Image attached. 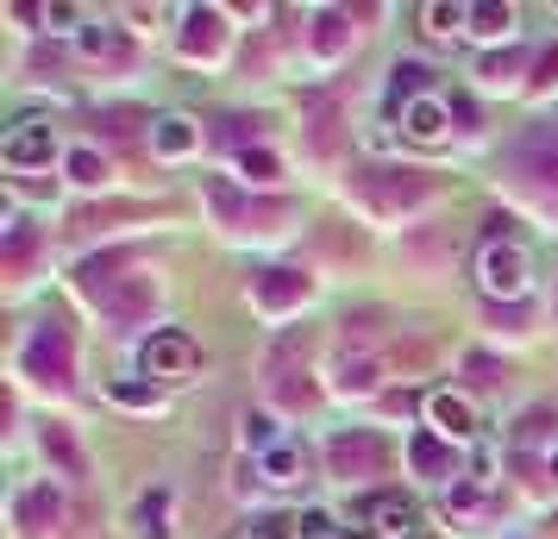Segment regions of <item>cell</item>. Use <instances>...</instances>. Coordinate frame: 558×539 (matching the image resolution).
Wrapping results in <instances>:
<instances>
[{"label": "cell", "mask_w": 558, "mask_h": 539, "mask_svg": "<svg viewBox=\"0 0 558 539\" xmlns=\"http://www.w3.org/2000/svg\"><path fill=\"white\" fill-rule=\"evenodd\" d=\"M101 176H107V157L95 151V145H76V151H70V182H82V188H95Z\"/></svg>", "instance_id": "14"}, {"label": "cell", "mask_w": 558, "mask_h": 539, "mask_svg": "<svg viewBox=\"0 0 558 539\" xmlns=\"http://www.w3.org/2000/svg\"><path fill=\"white\" fill-rule=\"evenodd\" d=\"M45 364H51L57 383L70 377V345H63V333H57V327H38V333H32V345H26V370H45Z\"/></svg>", "instance_id": "9"}, {"label": "cell", "mask_w": 558, "mask_h": 539, "mask_svg": "<svg viewBox=\"0 0 558 539\" xmlns=\"http://www.w3.org/2000/svg\"><path fill=\"white\" fill-rule=\"evenodd\" d=\"M195 145H202V126H195L189 113H163V120L151 126V151L157 157H189Z\"/></svg>", "instance_id": "7"}, {"label": "cell", "mask_w": 558, "mask_h": 539, "mask_svg": "<svg viewBox=\"0 0 558 539\" xmlns=\"http://www.w3.org/2000/svg\"><path fill=\"white\" fill-rule=\"evenodd\" d=\"M427 420L439 439H471L477 433V408L464 402V395H452V389H439V395H427Z\"/></svg>", "instance_id": "4"}, {"label": "cell", "mask_w": 558, "mask_h": 539, "mask_svg": "<svg viewBox=\"0 0 558 539\" xmlns=\"http://www.w3.org/2000/svg\"><path fill=\"white\" fill-rule=\"evenodd\" d=\"M82 51L88 57H120V32L113 26H88L82 32Z\"/></svg>", "instance_id": "18"}, {"label": "cell", "mask_w": 558, "mask_h": 539, "mask_svg": "<svg viewBox=\"0 0 558 539\" xmlns=\"http://www.w3.org/2000/svg\"><path fill=\"white\" fill-rule=\"evenodd\" d=\"M295 534H302V539H339V534H332V514H320V509H307L302 520H295Z\"/></svg>", "instance_id": "20"}, {"label": "cell", "mask_w": 558, "mask_h": 539, "mask_svg": "<svg viewBox=\"0 0 558 539\" xmlns=\"http://www.w3.org/2000/svg\"><path fill=\"white\" fill-rule=\"evenodd\" d=\"M0 157L13 163V170H32V163H51L57 157V132L38 126V120H20V126L7 132V145H0Z\"/></svg>", "instance_id": "3"}, {"label": "cell", "mask_w": 558, "mask_h": 539, "mask_svg": "<svg viewBox=\"0 0 558 539\" xmlns=\"http://www.w3.org/2000/svg\"><path fill=\"white\" fill-rule=\"evenodd\" d=\"M446 126H452V107L439 101V95H421V101L402 107V132L408 138H421V145H439Z\"/></svg>", "instance_id": "5"}, {"label": "cell", "mask_w": 558, "mask_h": 539, "mask_svg": "<svg viewBox=\"0 0 558 539\" xmlns=\"http://www.w3.org/2000/svg\"><path fill=\"white\" fill-rule=\"evenodd\" d=\"M113 402H126V408H151L157 389H145V383H113Z\"/></svg>", "instance_id": "21"}, {"label": "cell", "mask_w": 558, "mask_h": 539, "mask_svg": "<svg viewBox=\"0 0 558 539\" xmlns=\"http://www.w3.org/2000/svg\"><path fill=\"white\" fill-rule=\"evenodd\" d=\"M302 289H307V283L295 277V270H264V283H257V295H264L270 308H282V302H295Z\"/></svg>", "instance_id": "13"}, {"label": "cell", "mask_w": 558, "mask_h": 539, "mask_svg": "<svg viewBox=\"0 0 558 539\" xmlns=\"http://www.w3.org/2000/svg\"><path fill=\"white\" fill-rule=\"evenodd\" d=\"M414 464H421V470H446L439 452H433V439H414Z\"/></svg>", "instance_id": "22"}, {"label": "cell", "mask_w": 558, "mask_h": 539, "mask_svg": "<svg viewBox=\"0 0 558 539\" xmlns=\"http://www.w3.org/2000/svg\"><path fill=\"white\" fill-rule=\"evenodd\" d=\"M521 170L539 182H558V126H539L521 138Z\"/></svg>", "instance_id": "8"}, {"label": "cell", "mask_w": 558, "mask_h": 539, "mask_svg": "<svg viewBox=\"0 0 558 539\" xmlns=\"http://www.w3.org/2000/svg\"><path fill=\"white\" fill-rule=\"evenodd\" d=\"M477 289L483 295H502V302H521L533 289V257L508 238H489L477 252Z\"/></svg>", "instance_id": "1"}, {"label": "cell", "mask_w": 558, "mask_h": 539, "mask_svg": "<svg viewBox=\"0 0 558 539\" xmlns=\"http://www.w3.org/2000/svg\"><path fill=\"white\" fill-rule=\"evenodd\" d=\"M464 13H471V7H421V20H427L433 38H446V32H464Z\"/></svg>", "instance_id": "17"}, {"label": "cell", "mask_w": 558, "mask_h": 539, "mask_svg": "<svg viewBox=\"0 0 558 539\" xmlns=\"http://www.w3.org/2000/svg\"><path fill=\"white\" fill-rule=\"evenodd\" d=\"M32 252V226H13V238H7V257H26Z\"/></svg>", "instance_id": "23"}, {"label": "cell", "mask_w": 558, "mask_h": 539, "mask_svg": "<svg viewBox=\"0 0 558 539\" xmlns=\"http://www.w3.org/2000/svg\"><path fill=\"white\" fill-rule=\"evenodd\" d=\"M239 170H245V182H277V157L270 151H245L239 157Z\"/></svg>", "instance_id": "19"}, {"label": "cell", "mask_w": 558, "mask_h": 539, "mask_svg": "<svg viewBox=\"0 0 558 539\" xmlns=\"http://www.w3.org/2000/svg\"><path fill=\"white\" fill-rule=\"evenodd\" d=\"M464 32H471L477 45L514 38V7H471V13H464Z\"/></svg>", "instance_id": "12"}, {"label": "cell", "mask_w": 558, "mask_h": 539, "mask_svg": "<svg viewBox=\"0 0 558 539\" xmlns=\"http://www.w3.org/2000/svg\"><path fill=\"white\" fill-rule=\"evenodd\" d=\"M332 464H339L345 477H352V470H377V464H383V445H377L371 433H339V439H332Z\"/></svg>", "instance_id": "10"}, {"label": "cell", "mask_w": 558, "mask_h": 539, "mask_svg": "<svg viewBox=\"0 0 558 539\" xmlns=\"http://www.w3.org/2000/svg\"><path fill=\"white\" fill-rule=\"evenodd\" d=\"M371 520H377L383 539H414L421 534V509H414L408 495H377V502H371Z\"/></svg>", "instance_id": "6"}, {"label": "cell", "mask_w": 558, "mask_h": 539, "mask_svg": "<svg viewBox=\"0 0 558 539\" xmlns=\"http://www.w3.org/2000/svg\"><path fill=\"white\" fill-rule=\"evenodd\" d=\"M145 370L163 377V383H182V377L195 370V339L189 333H151V345H145Z\"/></svg>", "instance_id": "2"}, {"label": "cell", "mask_w": 558, "mask_h": 539, "mask_svg": "<svg viewBox=\"0 0 558 539\" xmlns=\"http://www.w3.org/2000/svg\"><path fill=\"white\" fill-rule=\"evenodd\" d=\"M339 389H345V395H371V389H377V364H371V358H345V364H339Z\"/></svg>", "instance_id": "16"}, {"label": "cell", "mask_w": 558, "mask_h": 539, "mask_svg": "<svg viewBox=\"0 0 558 539\" xmlns=\"http://www.w3.org/2000/svg\"><path fill=\"white\" fill-rule=\"evenodd\" d=\"M257 477H264V483H302V477H307L302 445H289V439H282L277 452H264V458H257Z\"/></svg>", "instance_id": "11"}, {"label": "cell", "mask_w": 558, "mask_h": 539, "mask_svg": "<svg viewBox=\"0 0 558 539\" xmlns=\"http://www.w3.org/2000/svg\"><path fill=\"white\" fill-rule=\"evenodd\" d=\"M245 445H252L257 458H264V452H277V445H282L277 420H270V414H245Z\"/></svg>", "instance_id": "15"}]
</instances>
